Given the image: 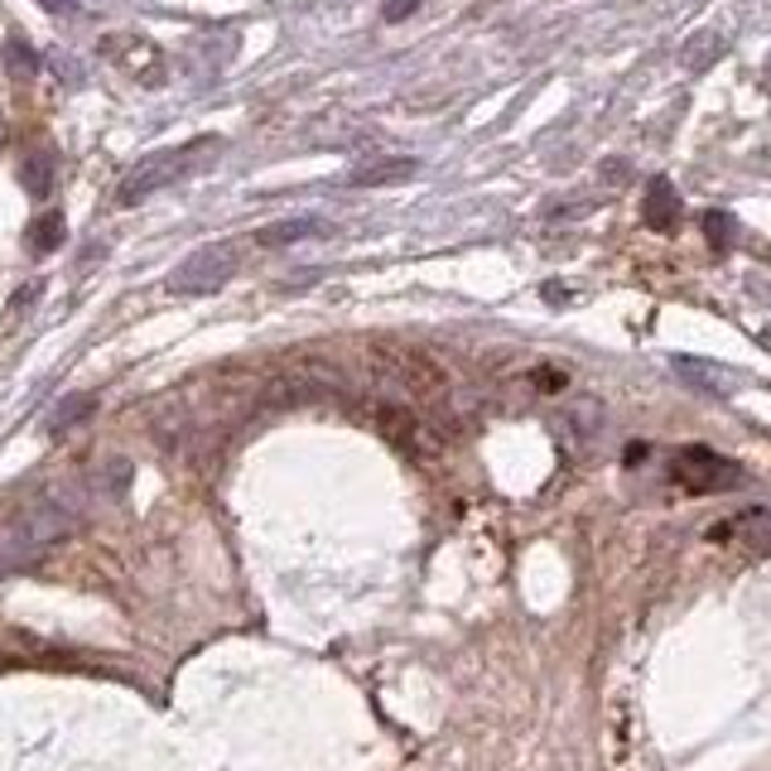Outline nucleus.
I'll list each match as a JSON object with an SVG mask.
<instances>
[{"label": "nucleus", "instance_id": "nucleus-1", "mask_svg": "<svg viewBox=\"0 0 771 771\" xmlns=\"http://www.w3.org/2000/svg\"><path fill=\"white\" fill-rule=\"evenodd\" d=\"M218 155H222V141H218V135H198V141H188V145L155 150V155H145L141 164H131V174H125V179L117 184V203H121V208L145 203V198L159 194V188H169V184L188 179V174L208 169V159H218Z\"/></svg>", "mask_w": 771, "mask_h": 771}, {"label": "nucleus", "instance_id": "nucleus-2", "mask_svg": "<svg viewBox=\"0 0 771 771\" xmlns=\"http://www.w3.org/2000/svg\"><path fill=\"white\" fill-rule=\"evenodd\" d=\"M670 477H675L680 492H694V497L738 492L742 483H748L742 463H733V459H724V453H714V449H704V444L675 449V459H670Z\"/></svg>", "mask_w": 771, "mask_h": 771}, {"label": "nucleus", "instance_id": "nucleus-3", "mask_svg": "<svg viewBox=\"0 0 771 771\" xmlns=\"http://www.w3.org/2000/svg\"><path fill=\"white\" fill-rule=\"evenodd\" d=\"M236 265H242L236 242H208L169 271V295H218L236 275Z\"/></svg>", "mask_w": 771, "mask_h": 771}, {"label": "nucleus", "instance_id": "nucleus-4", "mask_svg": "<svg viewBox=\"0 0 771 771\" xmlns=\"http://www.w3.org/2000/svg\"><path fill=\"white\" fill-rule=\"evenodd\" d=\"M102 58H111L121 73H131V78H141V82H164V58H159V48L141 40V34H107L102 40Z\"/></svg>", "mask_w": 771, "mask_h": 771}, {"label": "nucleus", "instance_id": "nucleus-5", "mask_svg": "<svg viewBox=\"0 0 771 771\" xmlns=\"http://www.w3.org/2000/svg\"><path fill=\"white\" fill-rule=\"evenodd\" d=\"M670 372H675L690 390H700V396H728V390L738 386V376L714 366V362H704V357H670Z\"/></svg>", "mask_w": 771, "mask_h": 771}, {"label": "nucleus", "instance_id": "nucleus-6", "mask_svg": "<svg viewBox=\"0 0 771 771\" xmlns=\"http://www.w3.org/2000/svg\"><path fill=\"white\" fill-rule=\"evenodd\" d=\"M420 174V159H410V155H390V159H366L357 164V169L348 174V184L352 188H386V184H406Z\"/></svg>", "mask_w": 771, "mask_h": 771}, {"label": "nucleus", "instance_id": "nucleus-7", "mask_svg": "<svg viewBox=\"0 0 771 771\" xmlns=\"http://www.w3.org/2000/svg\"><path fill=\"white\" fill-rule=\"evenodd\" d=\"M641 222L651 227V232H670V227L680 222V194L670 179H651L647 184V198H641Z\"/></svg>", "mask_w": 771, "mask_h": 771}, {"label": "nucleus", "instance_id": "nucleus-8", "mask_svg": "<svg viewBox=\"0 0 771 771\" xmlns=\"http://www.w3.org/2000/svg\"><path fill=\"white\" fill-rule=\"evenodd\" d=\"M709 540H742L752 550H771V507L767 511H748V516H733V521L714 526Z\"/></svg>", "mask_w": 771, "mask_h": 771}, {"label": "nucleus", "instance_id": "nucleus-9", "mask_svg": "<svg viewBox=\"0 0 771 771\" xmlns=\"http://www.w3.org/2000/svg\"><path fill=\"white\" fill-rule=\"evenodd\" d=\"M328 222L319 218H285V222H271L256 232V246H295V242H309V236H323Z\"/></svg>", "mask_w": 771, "mask_h": 771}, {"label": "nucleus", "instance_id": "nucleus-10", "mask_svg": "<svg viewBox=\"0 0 771 771\" xmlns=\"http://www.w3.org/2000/svg\"><path fill=\"white\" fill-rule=\"evenodd\" d=\"M382 366H386V372H396L400 382L415 386V390H444V376H439L425 357H415V352H396V357H382Z\"/></svg>", "mask_w": 771, "mask_h": 771}, {"label": "nucleus", "instance_id": "nucleus-11", "mask_svg": "<svg viewBox=\"0 0 771 771\" xmlns=\"http://www.w3.org/2000/svg\"><path fill=\"white\" fill-rule=\"evenodd\" d=\"M718 54H724V34L700 30V34H690V40H685V48H680V63H685L690 73H704L709 63H718Z\"/></svg>", "mask_w": 771, "mask_h": 771}, {"label": "nucleus", "instance_id": "nucleus-12", "mask_svg": "<svg viewBox=\"0 0 771 771\" xmlns=\"http://www.w3.org/2000/svg\"><path fill=\"white\" fill-rule=\"evenodd\" d=\"M63 232H68V227H63V212H40V218L30 222V251L34 256H48V251H58L63 246Z\"/></svg>", "mask_w": 771, "mask_h": 771}, {"label": "nucleus", "instance_id": "nucleus-13", "mask_svg": "<svg viewBox=\"0 0 771 771\" xmlns=\"http://www.w3.org/2000/svg\"><path fill=\"white\" fill-rule=\"evenodd\" d=\"M20 184L30 188V198H48V188H54V159L48 155H30L20 169Z\"/></svg>", "mask_w": 771, "mask_h": 771}, {"label": "nucleus", "instance_id": "nucleus-14", "mask_svg": "<svg viewBox=\"0 0 771 771\" xmlns=\"http://www.w3.org/2000/svg\"><path fill=\"white\" fill-rule=\"evenodd\" d=\"M5 58H10V73H15V78H34V73H40V54H34L20 34L5 40Z\"/></svg>", "mask_w": 771, "mask_h": 771}, {"label": "nucleus", "instance_id": "nucleus-15", "mask_svg": "<svg viewBox=\"0 0 771 771\" xmlns=\"http://www.w3.org/2000/svg\"><path fill=\"white\" fill-rule=\"evenodd\" d=\"M87 415H92V396H73V400H63V406H58V415L48 420V429L63 434V429H73L78 420H87Z\"/></svg>", "mask_w": 771, "mask_h": 771}, {"label": "nucleus", "instance_id": "nucleus-16", "mask_svg": "<svg viewBox=\"0 0 771 771\" xmlns=\"http://www.w3.org/2000/svg\"><path fill=\"white\" fill-rule=\"evenodd\" d=\"M704 232H709L714 251H728V246H733V236H738V222H733L728 212H704Z\"/></svg>", "mask_w": 771, "mask_h": 771}, {"label": "nucleus", "instance_id": "nucleus-17", "mask_svg": "<svg viewBox=\"0 0 771 771\" xmlns=\"http://www.w3.org/2000/svg\"><path fill=\"white\" fill-rule=\"evenodd\" d=\"M415 10H420V0H386L382 20H386V24H400V20H410Z\"/></svg>", "mask_w": 771, "mask_h": 771}, {"label": "nucleus", "instance_id": "nucleus-18", "mask_svg": "<svg viewBox=\"0 0 771 771\" xmlns=\"http://www.w3.org/2000/svg\"><path fill=\"white\" fill-rule=\"evenodd\" d=\"M603 174H608V184H623L627 179V164L623 159H608V164H603Z\"/></svg>", "mask_w": 771, "mask_h": 771}, {"label": "nucleus", "instance_id": "nucleus-19", "mask_svg": "<svg viewBox=\"0 0 771 771\" xmlns=\"http://www.w3.org/2000/svg\"><path fill=\"white\" fill-rule=\"evenodd\" d=\"M48 10H54V15H63V10H73V0H44Z\"/></svg>", "mask_w": 771, "mask_h": 771}, {"label": "nucleus", "instance_id": "nucleus-20", "mask_svg": "<svg viewBox=\"0 0 771 771\" xmlns=\"http://www.w3.org/2000/svg\"><path fill=\"white\" fill-rule=\"evenodd\" d=\"M762 87H767V92H771V58L762 63Z\"/></svg>", "mask_w": 771, "mask_h": 771}]
</instances>
